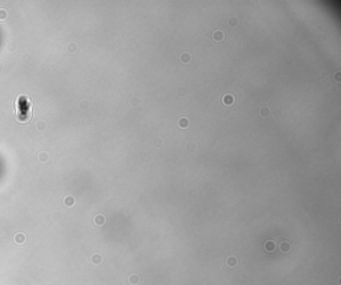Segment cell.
Masks as SVG:
<instances>
[{"instance_id":"1","label":"cell","mask_w":341,"mask_h":285,"mask_svg":"<svg viewBox=\"0 0 341 285\" xmlns=\"http://www.w3.org/2000/svg\"><path fill=\"white\" fill-rule=\"evenodd\" d=\"M14 241L16 242V244H19V245H22V244H24V241H25V234L24 233H16L15 234V237H14Z\"/></svg>"},{"instance_id":"2","label":"cell","mask_w":341,"mask_h":285,"mask_svg":"<svg viewBox=\"0 0 341 285\" xmlns=\"http://www.w3.org/2000/svg\"><path fill=\"white\" fill-rule=\"evenodd\" d=\"M128 282L131 285H139L140 284V276H137V274H131L128 278Z\"/></svg>"},{"instance_id":"3","label":"cell","mask_w":341,"mask_h":285,"mask_svg":"<svg viewBox=\"0 0 341 285\" xmlns=\"http://www.w3.org/2000/svg\"><path fill=\"white\" fill-rule=\"evenodd\" d=\"M227 265H228L229 268H235V266L237 265V258L235 257V256H229V257L227 258Z\"/></svg>"},{"instance_id":"4","label":"cell","mask_w":341,"mask_h":285,"mask_svg":"<svg viewBox=\"0 0 341 285\" xmlns=\"http://www.w3.org/2000/svg\"><path fill=\"white\" fill-rule=\"evenodd\" d=\"M280 250H281L282 253H288L290 250V244L288 241H284L280 244Z\"/></svg>"},{"instance_id":"5","label":"cell","mask_w":341,"mask_h":285,"mask_svg":"<svg viewBox=\"0 0 341 285\" xmlns=\"http://www.w3.org/2000/svg\"><path fill=\"white\" fill-rule=\"evenodd\" d=\"M265 249L268 252H273L274 250V242L273 241H266L265 242Z\"/></svg>"},{"instance_id":"6","label":"cell","mask_w":341,"mask_h":285,"mask_svg":"<svg viewBox=\"0 0 341 285\" xmlns=\"http://www.w3.org/2000/svg\"><path fill=\"white\" fill-rule=\"evenodd\" d=\"M104 223H105V218L103 217L101 215H99V216L95 217V224H97V225H103Z\"/></svg>"},{"instance_id":"7","label":"cell","mask_w":341,"mask_h":285,"mask_svg":"<svg viewBox=\"0 0 341 285\" xmlns=\"http://www.w3.org/2000/svg\"><path fill=\"white\" fill-rule=\"evenodd\" d=\"M92 263H93V264H100V263H101V256H100V255H93V256H92Z\"/></svg>"},{"instance_id":"8","label":"cell","mask_w":341,"mask_h":285,"mask_svg":"<svg viewBox=\"0 0 341 285\" xmlns=\"http://www.w3.org/2000/svg\"><path fill=\"white\" fill-rule=\"evenodd\" d=\"M6 19H7V11L4 9V8H1V9H0V20L3 21V20H6Z\"/></svg>"},{"instance_id":"9","label":"cell","mask_w":341,"mask_h":285,"mask_svg":"<svg viewBox=\"0 0 341 285\" xmlns=\"http://www.w3.org/2000/svg\"><path fill=\"white\" fill-rule=\"evenodd\" d=\"M47 156H48V154H47V153H44V152H41V153H40V156H39V159H40V161H47V159H48V157H47Z\"/></svg>"},{"instance_id":"10","label":"cell","mask_w":341,"mask_h":285,"mask_svg":"<svg viewBox=\"0 0 341 285\" xmlns=\"http://www.w3.org/2000/svg\"><path fill=\"white\" fill-rule=\"evenodd\" d=\"M73 202L75 201H73L72 197H67V199H65V205H73Z\"/></svg>"}]
</instances>
